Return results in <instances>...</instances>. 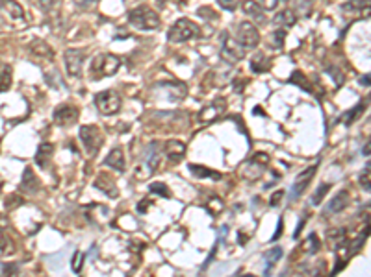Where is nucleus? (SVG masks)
Instances as JSON below:
<instances>
[{"mask_svg":"<svg viewBox=\"0 0 371 277\" xmlns=\"http://www.w3.org/2000/svg\"><path fill=\"white\" fill-rule=\"evenodd\" d=\"M128 21L134 28L143 31L158 30L160 28V17L158 13L148 8V6H138L136 10H132L128 13Z\"/></svg>","mask_w":371,"mask_h":277,"instance_id":"nucleus-1","label":"nucleus"},{"mask_svg":"<svg viewBox=\"0 0 371 277\" xmlns=\"http://www.w3.org/2000/svg\"><path fill=\"white\" fill-rule=\"evenodd\" d=\"M121 67V61L119 58L113 56V54H98L93 63H91V78L93 80H102V78H108V76H113Z\"/></svg>","mask_w":371,"mask_h":277,"instance_id":"nucleus-2","label":"nucleus"},{"mask_svg":"<svg viewBox=\"0 0 371 277\" xmlns=\"http://www.w3.org/2000/svg\"><path fill=\"white\" fill-rule=\"evenodd\" d=\"M199 26L190 19H178L171 26L169 30V41L171 43H186L199 35Z\"/></svg>","mask_w":371,"mask_h":277,"instance_id":"nucleus-3","label":"nucleus"},{"mask_svg":"<svg viewBox=\"0 0 371 277\" xmlns=\"http://www.w3.org/2000/svg\"><path fill=\"white\" fill-rule=\"evenodd\" d=\"M80 141L84 144L85 152L89 155H95L100 146L104 143V137H102V131L93 126V124H87V126H82L80 128Z\"/></svg>","mask_w":371,"mask_h":277,"instance_id":"nucleus-4","label":"nucleus"},{"mask_svg":"<svg viewBox=\"0 0 371 277\" xmlns=\"http://www.w3.org/2000/svg\"><path fill=\"white\" fill-rule=\"evenodd\" d=\"M236 41L240 43L243 48H255L260 41V33L256 30V26L249 21H242L236 24Z\"/></svg>","mask_w":371,"mask_h":277,"instance_id":"nucleus-5","label":"nucleus"},{"mask_svg":"<svg viewBox=\"0 0 371 277\" xmlns=\"http://www.w3.org/2000/svg\"><path fill=\"white\" fill-rule=\"evenodd\" d=\"M95 105L102 115H115L121 109V98L115 91H102L95 94Z\"/></svg>","mask_w":371,"mask_h":277,"instance_id":"nucleus-6","label":"nucleus"},{"mask_svg":"<svg viewBox=\"0 0 371 277\" xmlns=\"http://www.w3.org/2000/svg\"><path fill=\"white\" fill-rule=\"evenodd\" d=\"M78 120V109L71 103H64L54 111V122L60 126H73Z\"/></svg>","mask_w":371,"mask_h":277,"instance_id":"nucleus-7","label":"nucleus"},{"mask_svg":"<svg viewBox=\"0 0 371 277\" xmlns=\"http://www.w3.org/2000/svg\"><path fill=\"white\" fill-rule=\"evenodd\" d=\"M85 59V54L82 50H76V48H71V50H65V69L71 76H78L80 71H82V63Z\"/></svg>","mask_w":371,"mask_h":277,"instance_id":"nucleus-8","label":"nucleus"},{"mask_svg":"<svg viewBox=\"0 0 371 277\" xmlns=\"http://www.w3.org/2000/svg\"><path fill=\"white\" fill-rule=\"evenodd\" d=\"M223 54L226 58H230V61H238V59H242L245 56V48L234 37L225 35V39H223Z\"/></svg>","mask_w":371,"mask_h":277,"instance_id":"nucleus-9","label":"nucleus"},{"mask_svg":"<svg viewBox=\"0 0 371 277\" xmlns=\"http://www.w3.org/2000/svg\"><path fill=\"white\" fill-rule=\"evenodd\" d=\"M314 174H316V166H310L305 172H301V174L297 175L295 183L291 187V200H295L297 196L305 192V189L308 187V183H310V179L314 177Z\"/></svg>","mask_w":371,"mask_h":277,"instance_id":"nucleus-10","label":"nucleus"},{"mask_svg":"<svg viewBox=\"0 0 371 277\" xmlns=\"http://www.w3.org/2000/svg\"><path fill=\"white\" fill-rule=\"evenodd\" d=\"M347 205H349V192L347 190H339L336 198L330 200V204L327 205L325 213L327 215H336V213H341Z\"/></svg>","mask_w":371,"mask_h":277,"instance_id":"nucleus-11","label":"nucleus"},{"mask_svg":"<svg viewBox=\"0 0 371 277\" xmlns=\"http://www.w3.org/2000/svg\"><path fill=\"white\" fill-rule=\"evenodd\" d=\"M165 155L171 163H180L182 157L186 155V144L180 141H169L165 144Z\"/></svg>","mask_w":371,"mask_h":277,"instance_id":"nucleus-12","label":"nucleus"},{"mask_svg":"<svg viewBox=\"0 0 371 277\" xmlns=\"http://www.w3.org/2000/svg\"><path fill=\"white\" fill-rule=\"evenodd\" d=\"M242 10L247 17H251V19H255L256 22H260V24H264L265 22V15L262 8H260V4L255 2V0H245L243 4H242Z\"/></svg>","mask_w":371,"mask_h":277,"instance_id":"nucleus-13","label":"nucleus"},{"mask_svg":"<svg viewBox=\"0 0 371 277\" xmlns=\"http://www.w3.org/2000/svg\"><path fill=\"white\" fill-rule=\"evenodd\" d=\"M0 4H2V10L6 11L13 21H22L24 19V11H22V6L19 2H15V0H0Z\"/></svg>","mask_w":371,"mask_h":277,"instance_id":"nucleus-14","label":"nucleus"},{"mask_svg":"<svg viewBox=\"0 0 371 277\" xmlns=\"http://www.w3.org/2000/svg\"><path fill=\"white\" fill-rule=\"evenodd\" d=\"M223 111H225V102H223V100H219L217 103H212V105H208L206 109H202L201 120H202V122H212L213 118L221 117Z\"/></svg>","mask_w":371,"mask_h":277,"instance_id":"nucleus-15","label":"nucleus"},{"mask_svg":"<svg viewBox=\"0 0 371 277\" xmlns=\"http://www.w3.org/2000/svg\"><path fill=\"white\" fill-rule=\"evenodd\" d=\"M251 69L256 74H262V72H267L271 69V59L265 56L264 52H258L255 58L251 59Z\"/></svg>","mask_w":371,"mask_h":277,"instance_id":"nucleus-16","label":"nucleus"},{"mask_svg":"<svg viewBox=\"0 0 371 277\" xmlns=\"http://www.w3.org/2000/svg\"><path fill=\"white\" fill-rule=\"evenodd\" d=\"M104 163H106L108 166H112V168L119 170V172H123V170H125V154H123V150H121V148L112 150Z\"/></svg>","mask_w":371,"mask_h":277,"instance_id":"nucleus-17","label":"nucleus"},{"mask_svg":"<svg viewBox=\"0 0 371 277\" xmlns=\"http://www.w3.org/2000/svg\"><path fill=\"white\" fill-rule=\"evenodd\" d=\"M11 76H13L11 65L0 61V92L8 91L11 87Z\"/></svg>","mask_w":371,"mask_h":277,"instance_id":"nucleus-18","label":"nucleus"},{"mask_svg":"<svg viewBox=\"0 0 371 277\" xmlns=\"http://www.w3.org/2000/svg\"><path fill=\"white\" fill-rule=\"evenodd\" d=\"M52 152H54V146L48 143H43L39 146V150H37V155H35V161L37 164H41L43 168H47L48 166V159L52 157Z\"/></svg>","mask_w":371,"mask_h":277,"instance_id":"nucleus-19","label":"nucleus"},{"mask_svg":"<svg viewBox=\"0 0 371 277\" xmlns=\"http://www.w3.org/2000/svg\"><path fill=\"white\" fill-rule=\"evenodd\" d=\"M264 257H265V262H267L265 272H264V277H269V274H271V268L275 266L276 262L280 261V257H282V248H273V249H269Z\"/></svg>","mask_w":371,"mask_h":277,"instance_id":"nucleus-20","label":"nucleus"},{"mask_svg":"<svg viewBox=\"0 0 371 277\" xmlns=\"http://www.w3.org/2000/svg\"><path fill=\"white\" fill-rule=\"evenodd\" d=\"M95 187L97 189H100L102 192H106L108 196H117V187L113 185V181L108 177V175H98L95 181Z\"/></svg>","mask_w":371,"mask_h":277,"instance_id":"nucleus-21","label":"nucleus"},{"mask_svg":"<svg viewBox=\"0 0 371 277\" xmlns=\"http://www.w3.org/2000/svg\"><path fill=\"white\" fill-rule=\"evenodd\" d=\"M273 21H275V24H282V26H293L297 19H295V13H293V11L284 10V11H280Z\"/></svg>","mask_w":371,"mask_h":277,"instance_id":"nucleus-22","label":"nucleus"},{"mask_svg":"<svg viewBox=\"0 0 371 277\" xmlns=\"http://www.w3.org/2000/svg\"><path fill=\"white\" fill-rule=\"evenodd\" d=\"M37 177L33 175L32 168H26V172H24V177H22V189L24 190H28V192H33L35 189H37Z\"/></svg>","mask_w":371,"mask_h":277,"instance_id":"nucleus-23","label":"nucleus"},{"mask_svg":"<svg viewBox=\"0 0 371 277\" xmlns=\"http://www.w3.org/2000/svg\"><path fill=\"white\" fill-rule=\"evenodd\" d=\"M190 172L193 175H197V177H213V179H219V177H221L217 172H212V170H208L206 166H199V164H190Z\"/></svg>","mask_w":371,"mask_h":277,"instance_id":"nucleus-24","label":"nucleus"},{"mask_svg":"<svg viewBox=\"0 0 371 277\" xmlns=\"http://www.w3.org/2000/svg\"><path fill=\"white\" fill-rule=\"evenodd\" d=\"M243 174L247 179H258L260 175L264 174V168H262V164H256V161H255V163H251L245 166Z\"/></svg>","mask_w":371,"mask_h":277,"instance_id":"nucleus-25","label":"nucleus"},{"mask_svg":"<svg viewBox=\"0 0 371 277\" xmlns=\"http://www.w3.org/2000/svg\"><path fill=\"white\" fill-rule=\"evenodd\" d=\"M368 8V0H347L343 4V11L345 13H355V11H362Z\"/></svg>","mask_w":371,"mask_h":277,"instance_id":"nucleus-26","label":"nucleus"},{"mask_svg":"<svg viewBox=\"0 0 371 277\" xmlns=\"http://www.w3.org/2000/svg\"><path fill=\"white\" fill-rule=\"evenodd\" d=\"M145 159H147L150 168H156V166H158V146H156V144H150V146H148Z\"/></svg>","mask_w":371,"mask_h":277,"instance_id":"nucleus-27","label":"nucleus"},{"mask_svg":"<svg viewBox=\"0 0 371 277\" xmlns=\"http://www.w3.org/2000/svg\"><path fill=\"white\" fill-rule=\"evenodd\" d=\"M329 189H330V185H329V183H323V185H321L318 190H316V194H314V198H312V204H314V205H318L319 202L323 200V196L329 192Z\"/></svg>","mask_w":371,"mask_h":277,"instance_id":"nucleus-28","label":"nucleus"},{"mask_svg":"<svg viewBox=\"0 0 371 277\" xmlns=\"http://www.w3.org/2000/svg\"><path fill=\"white\" fill-rule=\"evenodd\" d=\"M150 190H152V192H156V194H160V196H163V198H167V196H169V190H167L165 183H160V181L150 185Z\"/></svg>","mask_w":371,"mask_h":277,"instance_id":"nucleus-29","label":"nucleus"},{"mask_svg":"<svg viewBox=\"0 0 371 277\" xmlns=\"http://www.w3.org/2000/svg\"><path fill=\"white\" fill-rule=\"evenodd\" d=\"M362 109H364V105L360 103V105H356V107H355V109H353V111H351V113L345 117V122H347V126L355 122V118H356V117L362 113Z\"/></svg>","mask_w":371,"mask_h":277,"instance_id":"nucleus-30","label":"nucleus"},{"mask_svg":"<svg viewBox=\"0 0 371 277\" xmlns=\"http://www.w3.org/2000/svg\"><path fill=\"white\" fill-rule=\"evenodd\" d=\"M284 37H286V31L284 30H276L273 33V43H275L276 48H280L282 46V43H284Z\"/></svg>","mask_w":371,"mask_h":277,"instance_id":"nucleus-31","label":"nucleus"},{"mask_svg":"<svg viewBox=\"0 0 371 277\" xmlns=\"http://www.w3.org/2000/svg\"><path fill=\"white\" fill-rule=\"evenodd\" d=\"M360 185L364 187V190H366V192H370V164L366 166V174H362Z\"/></svg>","mask_w":371,"mask_h":277,"instance_id":"nucleus-32","label":"nucleus"},{"mask_svg":"<svg viewBox=\"0 0 371 277\" xmlns=\"http://www.w3.org/2000/svg\"><path fill=\"white\" fill-rule=\"evenodd\" d=\"M217 2H219V6H221L223 10H228V11H234L236 6H238V0H217Z\"/></svg>","mask_w":371,"mask_h":277,"instance_id":"nucleus-33","label":"nucleus"},{"mask_svg":"<svg viewBox=\"0 0 371 277\" xmlns=\"http://www.w3.org/2000/svg\"><path fill=\"white\" fill-rule=\"evenodd\" d=\"M280 2H282V0H260V4L264 6L265 10H275Z\"/></svg>","mask_w":371,"mask_h":277,"instance_id":"nucleus-34","label":"nucleus"},{"mask_svg":"<svg viewBox=\"0 0 371 277\" xmlns=\"http://www.w3.org/2000/svg\"><path fill=\"white\" fill-rule=\"evenodd\" d=\"M80 262H84V255H82V253H74L73 272H80Z\"/></svg>","mask_w":371,"mask_h":277,"instance_id":"nucleus-35","label":"nucleus"},{"mask_svg":"<svg viewBox=\"0 0 371 277\" xmlns=\"http://www.w3.org/2000/svg\"><path fill=\"white\" fill-rule=\"evenodd\" d=\"M54 4H56V0H39V6H41L43 10H50Z\"/></svg>","mask_w":371,"mask_h":277,"instance_id":"nucleus-36","label":"nucleus"},{"mask_svg":"<svg viewBox=\"0 0 371 277\" xmlns=\"http://www.w3.org/2000/svg\"><path fill=\"white\" fill-rule=\"evenodd\" d=\"M282 196H284V192H282V190H278L276 194L271 196V205H278V204H280V198H282Z\"/></svg>","mask_w":371,"mask_h":277,"instance_id":"nucleus-37","label":"nucleus"},{"mask_svg":"<svg viewBox=\"0 0 371 277\" xmlns=\"http://www.w3.org/2000/svg\"><path fill=\"white\" fill-rule=\"evenodd\" d=\"M280 233H282V220H278V229H276V233H275V236H273V240H275V238H278V236H280Z\"/></svg>","mask_w":371,"mask_h":277,"instance_id":"nucleus-38","label":"nucleus"},{"mask_svg":"<svg viewBox=\"0 0 371 277\" xmlns=\"http://www.w3.org/2000/svg\"><path fill=\"white\" fill-rule=\"evenodd\" d=\"M301 2H310V0H301Z\"/></svg>","mask_w":371,"mask_h":277,"instance_id":"nucleus-39","label":"nucleus"},{"mask_svg":"<svg viewBox=\"0 0 371 277\" xmlns=\"http://www.w3.org/2000/svg\"><path fill=\"white\" fill-rule=\"evenodd\" d=\"M243 277H255V276H243Z\"/></svg>","mask_w":371,"mask_h":277,"instance_id":"nucleus-40","label":"nucleus"},{"mask_svg":"<svg viewBox=\"0 0 371 277\" xmlns=\"http://www.w3.org/2000/svg\"><path fill=\"white\" fill-rule=\"evenodd\" d=\"M282 2H288V0H282Z\"/></svg>","mask_w":371,"mask_h":277,"instance_id":"nucleus-41","label":"nucleus"}]
</instances>
